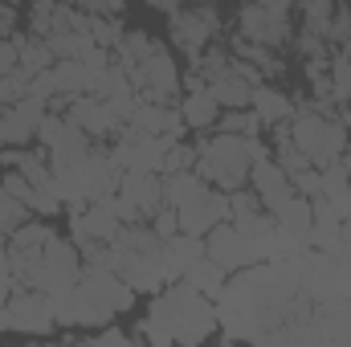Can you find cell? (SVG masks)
Listing matches in <instances>:
<instances>
[{
    "label": "cell",
    "instance_id": "6da1fadb",
    "mask_svg": "<svg viewBox=\"0 0 351 347\" xmlns=\"http://www.w3.org/2000/svg\"><path fill=\"white\" fill-rule=\"evenodd\" d=\"M217 327V311L208 307V294H200L196 286L180 282L168 286L156 302H152V319L139 327V339H156V344H200L208 339Z\"/></svg>",
    "mask_w": 351,
    "mask_h": 347
},
{
    "label": "cell",
    "instance_id": "7a4b0ae2",
    "mask_svg": "<svg viewBox=\"0 0 351 347\" xmlns=\"http://www.w3.org/2000/svg\"><path fill=\"white\" fill-rule=\"evenodd\" d=\"M106 265L123 282H131L135 290H160L164 282H172V274H168V241L156 229H139V221L123 225L106 241Z\"/></svg>",
    "mask_w": 351,
    "mask_h": 347
},
{
    "label": "cell",
    "instance_id": "3957f363",
    "mask_svg": "<svg viewBox=\"0 0 351 347\" xmlns=\"http://www.w3.org/2000/svg\"><path fill=\"white\" fill-rule=\"evenodd\" d=\"M135 298V286L123 282L110 265L102 261H90L86 270L78 274V286L58 298V319L62 323H110L119 311H127Z\"/></svg>",
    "mask_w": 351,
    "mask_h": 347
},
{
    "label": "cell",
    "instance_id": "277c9868",
    "mask_svg": "<svg viewBox=\"0 0 351 347\" xmlns=\"http://www.w3.org/2000/svg\"><path fill=\"white\" fill-rule=\"evenodd\" d=\"M265 156V147L258 143V135H237V131H221L217 139L196 147V172L208 184H217L221 192H237L254 164Z\"/></svg>",
    "mask_w": 351,
    "mask_h": 347
},
{
    "label": "cell",
    "instance_id": "5b68a950",
    "mask_svg": "<svg viewBox=\"0 0 351 347\" xmlns=\"http://www.w3.org/2000/svg\"><path fill=\"white\" fill-rule=\"evenodd\" d=\"M53 184H58V196L70 204V208H82L102 200L114 184H119V164L110 152H98L90 147L86 156L70 160V164H58L53 168Z\"/></svg>",
    "mask_w": 351,
    "mask_h": 347
},
{
    "label": "cell",
    "instance_id": "8992f818",
    "mask_svg": "<svg viewBox=\"0 0 351 347\" xmlns=\"http://www.w3.org/2000/svg\"><path fill=\"white\" fill-rule=\"evenodd\" d=\"M286 135H290V143L306 156L311 168L335 164V160L343 156V147H348V127H343V119L327 115L323 106H302V110H294Z\"/></svg>",
    "mask_w": 351,
    "mask_h": 347
},
{
    "label": "cell",
    "instance_id": "52a82bcc",
    "mask_svg": "<svg viewBox=\"0 0 351 347\" xmlns=\"http://www.w3.org/2000/svg\"><path fill=\"white\" fill-rule=\"evenodd\" d=\"M204 254L217 265H225V270H254L258 261L269 258V250H265L262 241H254L250 233H241L233 221H221L217 229H208Z\"/></svg>",
    "mask_w": 351,
    "mask_h": 347
},
{
    "label": "cell",
    "instance_id": "ba28073f",
    "mask_svg": "<svg viewBox=\"0 0 351 347\" xmlns=\"http://www.w3.org/2000/svg\"><path fill=\"white\" fill-rule=\"evenodd\" d=\"M241 37L254 45H282L290 37V0H250L237 16Z\"/></svg>",
    "mask_w": 351,
    "mask_h": 347
},
{
    "label": "cell",
    "instance_id": "9c48e42d",
    "mask_svg": "<svg viewBox=\"0 0 351 347\" xmlns=\"http://www.w3.org/2000/svg\"><path fill=\"white\" fill-rule=\"evenodd\" d=\"M168 147H172V139L152 135V131H139V127L127 123V131L119 135V147L110 156H114L119 172H160L164 160H168Z\"/></svg>",
    "mask_w": 351,
    "mask_h": 347
},
{
    "label": "cell",
    "instance_id": "30bf717a",
    "mask_svg": "<svg viewBox=\"0 0 351 347\" xmlns=\"http://www.w3.org/2000/svg\"><path fill=\"white\" fill-rule=\"evenodd\" d=\"M131 74V82L139 90V98H147V102H168L172 106L176 94H180V70H176V58L160 45L147 62H139L135 70H127Z\"/></svg>",
    "mask_w": 351,
    "mask_h": 347
},
{
    "label": "cell",
    "instance_id": "8fae6325",
    "mask_svg": "<svg viewBox=\"0 0 351 347\" xmlns=\"http://www.w3.org/2000/svg\"><path fill=\"white\" fill-rule=\"evenodd\" d=\"M37 139H41V147H45V156H49L53 168H58V164H70V160H78V156H86L90 147H94V139H90L70 115H45Z\"/></svg>",
    "mask_w": 351,
    "mask_h": 347
},
{
    "label": "cell",
    "instance_id": "7c38bea8",
    "mask_svg": "<svg viewBox=\"0 0 351 347\" xmlns=\"http://www.w3.org/2000/svg\"><path fill=\"white\" fill-rule=\"evenodd\" d=\"M58 319V307L49 294L41 290H25V294H12L4 302V331H29V335H45Z\"/></svg>",
    "mask_w": 351,
    "mask_h": 347
},
{
    "label": "cell",
    "instance_id": "4fadbf2b",
    "mask_svg": "<svg viewBox=\"0 0 351 347\" xmlns=\"http://www.w3.org/2000/svg\"><path fill=\"white\" fill-rule=\"evenodd\" d=\"M41 119H45V98L25 94V98L0 106V139H4L8 147H25L29 139H37Z\"/></svg>",
    "mask_w": 351,
    "mask_h": 347
},
{
    "label": "cell",
    "instance_id": "5bb4252c",
    "mask_svg": "<svg viewBox=\"0 0 351 347\" xmlns=\"http://www.w3.org/2000/svg\"><path fill=\"white\" fill-rule=\"evenodd\" d=\"M213 33H217V12L208 4H184L172 12V37L184 53L200 58V49L213 41Z\"/></svg>",
    "mask_w": 351,
    "mask_h": 347
},
{
    "label": "cell",
    "instance_id": "9a60e30c",
    "mask_svg": "<svg viewBox=\"0 0 351 347\" xmlns=\"http://www.w3.org/2000/svg\"><path fill=\"white\" fill-rule=\"evenodd\" d=\"M70 229H74V241H78V250H86V246H106L119 229H123V221L102 204V200H94V204H82V208H74V217H70Z\"/></svg>",
    "mask_w": 351,
    "mask_h": 347
},
{
    "label": "cell",
    "instance_id": "2e32d148",
    "mask_svg": "<svg viewBox=\"0 0 351 347\" xmlns=\"http://www.w3.org/2000/svg\"><path fill=\"white\" fill-rule=\"evenodd\" d=\"M250 184H254V192H258V200L265 204V213H274V208H282L290 196H298V188H294V180L290 172L278 164V160H258L254 164V172H250Z\"/></svg>",
    "mask_w": 351,
    "mask_h": 347
},
{
    "label": "cell",
    "instance_id": "e0dca14e",
    "mask_svg": "<svg viewBox=\"0 0 351 347\" xmlns=\"http://www.w3.org/2000/svg\"><path fill=\"white\" fill-rule=\"evenodd\" d=\"M66 115L86 131L90 139H106V135L123 131V123L114 119V110H110V106H106V98H98V94H74Z\"/></svg>",
    "mask_w": 351,
    "mask_h": 347
},
{
    "label": "cell",
    "instance_id": "ac0fdd59",
    "mask_svg": "<svg viewBox=\"0 0 351 347\" xmlns=\"http://www.w3.org/2000/svg\"><path fill=\"white\" fill-rule=\"evenodd\" d=\"M274 217V225H278V233H286L298 250H306L311 246V221H315V204L306 200V196H290L282 208H274L269 213Z\"/></svg>",
    "mask_w": 351,
    "mask_h": 347
},
{
    "label": "cell",
    "instance_id": "d6986e66",
    "mask_svg": "<svg viewBox=\"0 0 351 347\" xmlns=\"http://www.w3.org/2000/svg\"><path fill=\"white\" fill-rule=\"evenodd\" d=\"M33 33L37 37H58V33H66V29H78V25H86V16L82 12H74L70 4H62V0H33Z\"/></svg>",
    "mask_w": 351,
    "mask_h": 347
},
{
    "label": "cell",
    "instance_id": "ffe728a7",
    "mask_svg": "<svg viewBox=\"0 0 351 347\" xmlns=\"http://www.w3.org/2000/svg\"><path fill=\"white\" fill-rule=\"evenodd\" d=\"M131 127L152 131V135H164V139H180V131H184L188 123H184V115L172 110L168 102H147V98H139V106H135V115H131Z\"/></svg>",
    "mask_w": 351,
    "mask_h": 347
},
{
    "label": "cell",
    "instance_id": "44dd1931",
    "mask_svg": "<svg viewBox=\"0 0 351 347\" xmlns=\"http://www.w3.org/2000/svg\"><path fill=\"white\" fill-rule=\"evenodd\" d=\"M250 106H254V115H258L262 123H269V127H282V123H290V115H294V102L274 86H258L254 98H250Z\"/></svg>",
    "mask_w": 351,
    "mask_h": 347
},
{
    "label": "cell",
    "instance_id": "7402d4cb",
    "mask_svg": "<svg viewBox=\"0 0 351 347\" xmlns=\"http://www.w3.org/2000/svg\"><path fill=\"white\" fill-rule=\"evenodd\" d=\"M200 258H204V241H200L196 233H184V229H180V233L168 237V274H172V282L184 278V270Z\"/></svg>",
    "mask_w": 351,
    "mask_h": 347
},
{
    "label": "cell",
    "instance_id": "603a6c76",
    "mask_svg": "<svg viewBox=\"0 0 351 347\" xmlns=\"http://www.w3.org/2000/svg\"><path fill=\"white\" fill-rule=\"evenodd\" d=\"M225 274H229L225 265H217V261L204 254L200 261H192V265L184 270V282L196 286V290L208 294V298H221V294H225Z\"/></svg>",
    "mask_w": 351,
    "mask_h": 347
},
{
    "label": "cell",
    "instance_id": "cb8c5ba5",
    "mask_svg": "<svg viewBox=\"0 0 351 347\" xmlns=\"http://www.w3.org/2000/svg\"><path fill=\"white\" fill-rule=\"evenodd\" d=\"M180 115H184V123H188V127H213V123L221 119V102H217L208 90H192V94L184 98Z\"/></svg>",
    "mask_w": 351,
    "mask_h": 347
},
{
    "label": "cell",
    "instance_id": "d4e9b609",
    "mask_svg": "<svg viewBox=\"0 0 351 347\" xmlns=\"http://www.w3.org/2000/svg\"><path fill=\"white\" fill-rule=\"evenodd\" d=\"M16 58H21V70H29V74H41V70H49L53 66V49H49V41L45 37H16Z\"/></svg>",
    "mask_w": 351,
    "mask_h": 347
},
{
    "label": "cell",
    "instance_id": "484cf974",
    "mask_svg": "<svg viewBox=\"0 0 351 347\" xmlns=\"http://www.w3.org/2000/svg\"><path fill=\"white\" fill-rule=\"evenodd\" d=\"M335 0H302L298 4V12H302V29L311 33V37H323L327 41V29H331V21H335Z\"/></svg>",
    "mask_w": 351,
    "mask_h": 347
},
{
    "label": "cell",
    "instance_id": "4316f807",
    "mask_svg": "<svg viewBox=\"0 0 351 347\" xmlns=\"http://www.w3.org/2000/svg\"><path fill=\"white\" fill-rule=\"evenodd\" d=\"M29 221V204L21 196H12L4 184H0V233H12Z\"/></svg>",
    "mask_w": 351,
    "mask_h": 347
},
{
    "label": "cell",
    "instance_id": "83f0119b",
    "mask_svg": "<svg viewBox=\"0 0 351 347\" xmlns=\"http://www.w3.org/2000/svg\"><path fill=\"white\" fill-rule=\"evenodd\" d=\"M331 90H335V98H351V49L335 53V62H331Z\"/></svg>",
    "mask_w": 351,
    "mask_h": 347
},
{
    "label": "cell",
    "instance_id": "f1b7e54d",
    "mask_svg": "<svg viewBox=\"0 0 351 347\" xmlns=\"http://www.w3.org/2000/svg\"><path fill=\"white\" fill-rule=\"evenodd\" d=\"M327 41H335V45H351V12L339 4L335 8V21H331V29H327Z\"/></svg>",
    "mask_w": 351,
    "mask_h": 347
},
{
    "label": "cell",
    "instance_id": "f546056e",
    "mask_svg": "<svg viewBox=\"0 0 351 347\" xmlns=\"http://www.w3.org/2000/svg\"><path fill=\"white\" fill-rule=\"evenodd\" d=\"M12 282H16L12 278V261H8V250L0 246V307L12 298Z\"/></svg>",
    "mask_w": 351,
    "mask_h": 347
},
{
    "label": "cell",
    "instance_id": "4dcf8cb0",
    "mask_svg": "<svg viewBox=\"0 0 351 347\" xmlns=\"http://www.w3.org/2000/svg\"><path fill=\"white\" fill-rule=\"evenodd\" d=\"M78 4L86 8L90 16H114V12H119L127 0H78Z\"/></svg>",
    "mask_w": 351,
    "mask_h": 347
},
{
    "label": "cell",
    "instance_id": "1f68e13d",
    "mask_svg": "<svg viewBox=\"0 0 351 347\" xmlns=\"http://www.w3.org/2000/svg\"><path fill=\"white\" fill-rule=\"evenodd\" d=\"M135 335H127V331H114V327H106V331H98V335H90V344H131Z\"/></svg>",
    "mask_w": 351,
    "mask_h": 347
},
{
    "label": "cell",
    "instance_id": "d6a6232c",
    "mask_svg": "<svg viewBox=\"0 0 351 347\" xmlns=\"http://www.w3.org/2000/svg\"><path fill=\"white\" fill-rule=\"evenodd\" d=\"M147 4H152V8H160V12H168V16H172L176 8H184V4H196V0H147Z\"/></svg>",
    "mask_w": 351,
    "mask_h": 347
},
{
    "label": "cell",
    "instance_id": "836d02e7",
    "mask_svg": "<svg viewBox=\"0 0 351 347\" xmlns=\"http://www.w3.org/2000/svg\"><path fill=\"white\" fill-rule=\"evenodd\" d=\"M12 21V0H0V29Z\"/></svg>",
    "mask_w": 351,
    "mask_h": 347
},
{
    "label": "cell",
    "instance_id": "e575fe53",
    "mask_svg": "<svg viewBox=\"0 0 351 347\" xmlns=\"http://www.w3.org/2000/svg\"><path fill=\"white\" fill-rule=\"evenodd\" d=\"M343 168H348V180H351V160H348V164H343Z\"/></svg>",
    "mask_w": 351,
    "mask_h": 347
},
{
    "label": "cell",
    "instance_id": "d590c367",
    "mask_svg": "<svg viewBox=\"0 0 351 347\" xmlns=\"http://www.w3.org/2000/svg\"><path fill=\"white\" fill-rule=\"evenodd\" d=\"M0 147H4V139H0Z\"/></svg>",
    "mask_w": 351,
    "mask_h": 347
},
{
    "label": "cell",
    "instance_id": "8d00e7d4",
    "mask_svg": "<svg viewBox=\"0 0 351 347\" xmlns=\"http://www.w3.org/2000/svg\"><path fill=\"white\" fill-rule=\"evenodd\" d=\"M0 33H4V29H0ZM0 41H4V37H0Z\"/></svg>",
    "mask_w": 351,
    "mask_h": 347
}]
</instances>
